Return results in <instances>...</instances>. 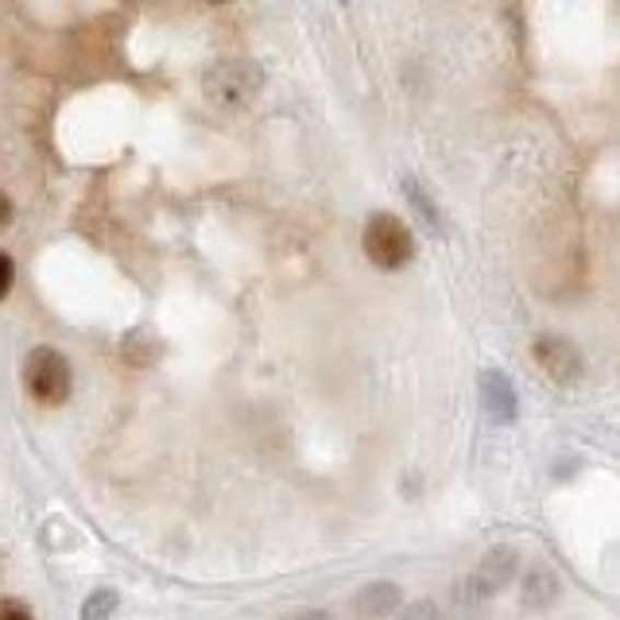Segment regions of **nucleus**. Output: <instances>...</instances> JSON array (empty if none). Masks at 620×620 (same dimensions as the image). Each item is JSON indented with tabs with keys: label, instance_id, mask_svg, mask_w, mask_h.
I'll return each mask as SVG.
<instances>
[{
	"label": "nucleus",
	"instance_id": "obj_3",
	"mask_svg": "<svg viewBox=\"0 0 620 620\" xmlns=\"http://www.w3.org/2000/svg\"><path fill=\"white\" fill-rule=\"evenodd\" d=\"M70 384H74V377H70V360L62 357L59 349L39 345V349L27 353L24 388L35 403H43V407H62V403L70 400Z\"/></svg>",
	"mask_w": 620,
	"mask_h": 620
},
{
	"label": "nucleus",
	"instance_id": "obj_4",
	"mask_svg": "<svg viewBox=\"0 0 620 620\" xmlns=\"http://www.w3.org/2000/svg\"><path fill=\"white\" fill-rule=\"evenodd\" d=\"M531 360H536V369L543 372L551 384H578L586 365H582V353L574 349L566 337H554V334H539L531 342Z\"/></svg>",
	"mask_w": 620,
	"mask_h": 620
},
{
	"label": "nucleus",
	"instance_id": "obj_14",
	"mask_svg": "<svg viewBox=\"0 0 620 620\" xmlns=\"http://www.w3.org/2000/svg\"><path fill=\"white\" fill-rule=\"evenodd\" d=\"M12 221V202H9V194H0V229L9 226Z\"/></svg>",
	"mask_w": 620,
	"mask_h": 620
},
{
	"label": "nucleus",
	"instance_id": "obj_2",
	"mask_svg": "<svg viewBox=\"0 0 620 620\" xmlns=\"http://www.w3.org/2000/svg\"><path fill=\"white\" fill-rule=\"evenodd\" d=\"M360 244H365V256L384 272H400L403 264H411V256H415V237H411V229L388 210L372 214V218L365 221Z\"/></svg>",
	"mask_w": 620,
	"mask_h": 620
},
{
	"label": "nucleus",
	"instance_id": "obj_11",
	"mask_svg": "<svg viewBox=\"0 0 620 620\" xmlns=\"http://www.w3.org/2000/svg\"><path fill=\"white\" fill-rule=\"evenodd\" d=\"M12 279H16V264H12L9 252H0V299L12 291Z\"/></svg>",
	"mask_w": 620,
	"mask_h": 620
},
{
	"label": "nucleus",
	"instance_id": "obj_13",
	"mask_svg": "<svg viewBox=\"0 0 620 620\" xmlns=\"http://www.w3.org/2000/svg\"><path fill=\"white\" fill-rule=\"evenodd\" d=\"M284 620H334L330 612H322V609H299V612H291V617H284Z\"/></svg>",
	"mask_w": 620,
	"mask_h": 620
},
{
	"label": "nucleus",
	"instance_id": "obj_9",
	"mask_svg": "<svg viewBox=\"0 0 620 620\" xmlns=\"http://www.w3.org/2000/svg\"><path fill=\"white\" fill-rule=\"evenodd\" d=\"M117 609V594L113 589H93V597H85L82 620H110V612Z\"/></svg>",
	"mask_w": 620,
	"mask_h": 620
},
{
	"label": "nucleus",
	"instance_id": "obj_7",
	"mask_svg": "<svg viewBox=\"0 0 620 620\" xmlns=\"http://www.w3.org/2000/svg\"><path fill=\"white\" fill-rule=\"evenodd\" d=\"M360 620H384L400 609V586L395 582H369V586L357 589V601H353Z\"/></svg>",
	"mask_w": 620,
	"mask_h": 620
},
{
	"label": "nucleus",
	"instance_id": "obj_10",
	"mask_svg": "<svg viewBox=\"0 0 620 620\" xmlns=\"http://www.w3.org/2000/svg\"><path fill=\"white\" fill-rule=\"evenodd\" d=\"M400 620H443L435 601H411L407 609L400 612Z\"/></svg>",
	"mask_w": 620,
	"mask_h": 620
},
{
	"label": "nucleus",
	"instance_id": "obj_5",
	"mask_svg": "<svg viewBox=\"0 0 620 620\" xmlns=\"http://www.w3.org/2000/svg\"><path fill=\"white\" fill-rule=\"evenodd\" d=\"M516 571H520V551H516V547H508V543L489 547L485 559H481V566L473 571L470 586L489 601V597L501 594V589L516 578Z\"/></svg>",
	"mask_w": 620,
	"mask_h": 620
},
{
	"label": "nucleus",
	"instance_id": "obj_12",
	"mask_svg": "<svg viewBox=\"0 0 620 620\" xmlns=\"http://www.w3.org/2000/svg\"><path fill=\"white\" fill-rule=\"evenodd\" d=\"M0 620H35L24 601H0Z\"/></svg>",
	"mask_w": 620,
	"mask_h": 620
},
{
	"label": "nucleus",
	"instance_id": "obj_6",
	"mask_svg": "<svg viewBox=\"0 0 620 620\" xmlns=\"http://www.w3.org/2000/svg\"><path fill=\"white\" fill-rule=\"evenodd\" d=\"M481 403H485V415L496 423H512L516 420V388L504 377L501 369H485L481 372Z\"/></svg>",
	"mask_w": 620,
	"mask_h": 620
},
{
	"label": "nucleus",
	"instance_id": "obj_1",
	"mask_svg": "<svg viewBox=\"0 0 620 620\" xmlns=\"http://www.w3.org/2000/svg\"><path fill=\"white\" fill-rule=\"evenodd\" d=\"M264 90V70L252 59H221L202 74V93L221 110H244Z\"/></svg>",
	"mask_w": 620,
	"mask_h": 620
},
{
	"label": "nucleus",
	"instance_id": "obj_8",
	"mask_svg": "<svg viewBox=\"0 0 620 620\" xmlns=\"http://www.w3.org/2000/svg\"><path fill=\"white\" fill-rule=\"evenodd\" d=\"M562 594V582L559 574L551 571V566H531L528 574H524V609H547V605H554Z\"/></svg>",
	"mask_w": 620,
	"mask_h": 620
}]
</instances>
